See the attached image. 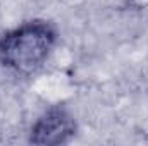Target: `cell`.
Returning <instances> with one entry per match:
<instances>
[{
	"label": "cell",
	"mask_w": 148,
	"mask_h": 146,
	"mask_svg": "<svg viewBox=\"0 0 148 146\" xmlns=\"http://www.w3.org/2000/svg\"><path fill=\"white\" fill-rule=\"evenodd\" d=\"M57 41L55 28L47 21H28L0 38V62L17 74H33L47 62Z\"/></svg>",
	"instance_id": "obj_1"
},
{
	"label": "cell",
	"mask_w": 148,
	"mask_h": 146,
	"mask_svg": "<svg viewBox=\"0 0 148 146\" xmlns=\"http://www.w3.org/2000/svg\"><path fill=\"white\" fill-rule=\"evenodd\" d=\"M76 134L73 115L64 108H50L31 127L29 143L33 145H64Z\"/></svg>",
	"instance_id": "obj_2"
}]
</instances>
